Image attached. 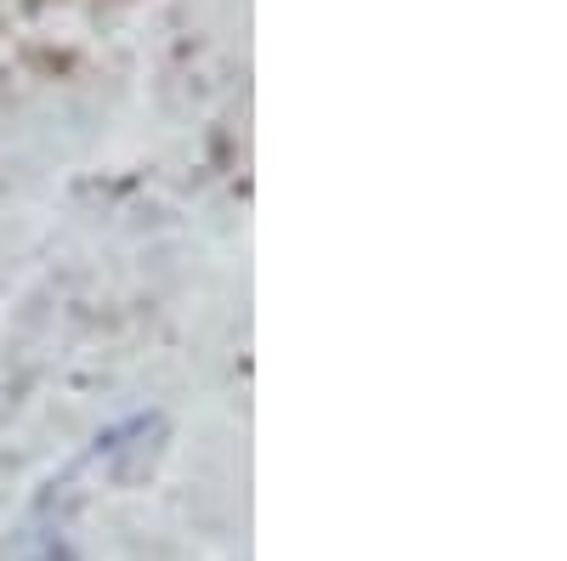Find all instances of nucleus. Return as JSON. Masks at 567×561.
Returning a JSON list of instances; mask_svg holds the SVG:
<instances>
[]
</instances>
